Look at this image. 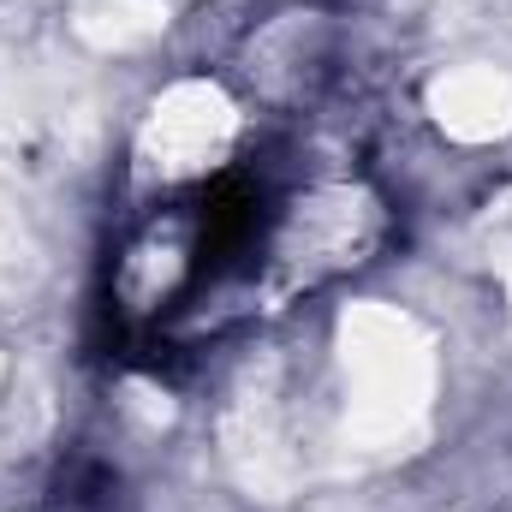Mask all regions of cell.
I'll use <instances>...</instances> for the list:
<instances>
[{"label": "cell", "mask_w": 512, "mask_h": 512, "mask_svg": "<svg viewBox=\"0 0 512 512\" xmlns=\"http://www.w3.org/2000/svg\"><path fill=\"white\" fill-rule=\"evenodd\" d=\"M382 245V203L364 185H310L268 215V239L256 262L262 298H292L352 274Z\"/></svg>", "instance_id": "1"}]
</instances>
